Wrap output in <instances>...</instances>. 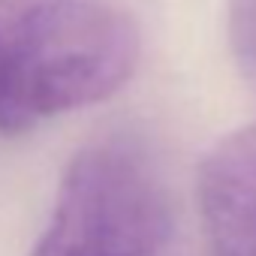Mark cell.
<instances>
[{
	"instance_id": "6da1fadb",
	"label": "cell",
	"mask_w": 256,
	"mask_h": 256,
	"mask_svg": "<svg viewBox=\"0 0 256 256\" xmlns=\"http://www.w3.org/2000/svg\"><path fill=\"white\" fill-rule=\"evenodd\" d=\"M139 64V28L100 0H58L0 64V130L18 133L94 106Z\"/></svg>"
},
{
	"instance_id": "7a4b0ae2",
	"label": "cell",
	"mask_w": 256,
	"mask_h": 256,
	"mask_svg": "<svg viewBox=\"0 0 256 256\" xmlns=\"http://www.w3.org/2000/svg\"><path fill=\"white\" fill-rule=\"evenodd\" d=\"M172 232L175 202L157 151L120 130L72 157L30 256H160Z\"/></svg>"
},
{
	"instance_id": "3957f363",
	"label": "cell",
	"mask_w": 256,
	"mask_h": 256,
	"mask_svg": "<svg viewBox=\"0 0 256 256\" xmlns=\"http://www.w3.org/2000/svg\"><path fill=\"white\" fill-rule=\"evenodd\" d=\"M196 199L208 256H256V118L202 157Z\"/></svg>"
},
{
	"instance_id": "277c9868",
	"label": "cell",
	"mask_w": 256,
	"mask_h": 256,
	"mask_svg": "<svg viewBox=\"0 0 256 256\" xmlns=\"http://www.w3.org/2000/svg\"><path fill=\"white\" fill-rule=\"evenodd\" d=\"M226 34L241 78L256 90V0H229Z\"/></svg>"
},
{
	"instance_id": "5b68a950",
	"label": "cell",
	"mask_w": 256,
	"mask_h": 256,
	"mask_svg": "<svg viewBox=\"0 0 256 256\" xmlns=\"http://www.w3.org/2000/svg\"><path fill=\"white\" fill-rule=\"evenodd\" d=\"M54 4L58 0H0V64L24 30Z\"/></svg>"
}]
</instances>
